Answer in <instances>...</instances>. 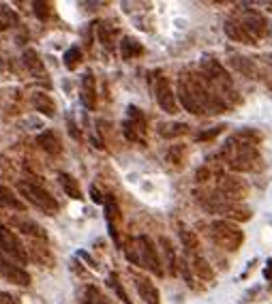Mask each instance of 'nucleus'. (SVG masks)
I'll return each mask as SVG.
<instances>
[{"instance_id":"34","label":"nucleus","mask_w":272,"mask_h":304,"mask_svg":"<svg viewBox=\"0 0 272 304\" xmlns=\"http://www.w3.org/2000/svg\"><path fill=\"white\" fill-rule=\"evenodd\" d=\"M32 6H35V15L41 19V22H45V19L49 17V4L47 2H41V0H35L32 2Z\"/></svg>"},{"instance_id":"8","label":"nucleus","mask_w":272,"mask_h":304,"mask_svg":"<svg viewBox=\"0 0 272 304\" xmlns=\"http://www.w3.org/2000/svg\"><path fill=\"white\" fill-rule=\"evenodd\" d=\"M238 22L242 24V28L249 32V37L253 39H260V37H264L268 32V22H266V17L262 15V13H257V11H244V15L238 19Z\"/></svg>"},{"instance_id":"18","label":"nucleus","mask_w":272,"mask_h":304,"mask_svg":"<svg viewBox=\"0 0 272 304\" xmlns=\"http://www.w3.org/2000/svg\"><path fill=\"white\" fill-rule=\"evenodd\" d=\"M191 270L195 272L202 281H215V270H212V266L208 263V260L202 255H195L191 257Z\"/></svg>"},{"instance_id":"17","label":"nucleus","mask_w":272,"mask_h":304,"mask_svg":"<svg viewBox=\"0 0 272 304\" xmlns=\"http://www.w3.org/2000/svg\"><path fill=\"white\" fill-rule=\"evenodd\" d=\"M13 225L19 229V231H24L28 238H37V240H47V236H45V231L43 227L39 223L35 221H30V218H15L13 221Z\"/></svg>"},{"instance_id":"10","label":"nucleus","mask_w":272,"mask_h":304,"mask_svg":"<svg viewBox=\"0 0 272 304\" xmlns=\"http://www.w3.org/2000/svg\"><path fill=\"white\" fill-rule=\"evenodd\" d=\"M133 281H135V287H137L139 298L144 300L146 304H159V302H161L159 289H157V285H154L150 279H148V276L133 272Z\"/></svg>"},{"instance_id":"39","label":"nucleus","mask_w":272,"mask_h":304,"mask_svg":"<svg viewBox=\"0 0 272 304\" xmlns=\"http://www.w3.org/2000/svg\"><path fill=\"white\" fill-rule=\"evenodd\" d=\"M67 125H69V135H71V137H73V139H80L82 135H80V131H77V127H75V120L71 118V116H69Z\"/></svg>"},{"instance_id":"28","label":"nucleus","mask_w":272,"mask_h":304,"mask_svg":"<svg viewBox=\"0 0 272 304\" xmlns=\"http://www.w3.org/2000/svg\"><path fill=\"white\" fill-rule=\"evenodd\" d=\"M184 157H186V146H182V144L170 146V150H167V154H165L167 163H172V165H176V167H180V165L184 163Z\"/></svg>"},{"instance_id":"33","label":"nucleus","mask_w":272,"mask_h":304,"mask_svg":"<svg viewBox=\"0 0 272 304\" xmlns=\"http://www.w3.org/2000/svg\"><path fill=\"white\" fill-rule=\"evenodd\" d=\"M64 64H67V69H71L73 71L77 64H80V60H82V49L80 47H69L67 51H64Z\"/></svg>"},{"instance_id":"15","label":"nucleus","mask_w":272,"mask_h":304,"mask_svg":"<svg viewBox=\"0 0 272 304\" xmlns=\"http://www.w3.org/2000/svg\"><path fill=\"white\" fill-rule=\"evenodd\" d=\"M37 144L41 150H45L47 154H51V157H58V154L62 152V144L60 139H58V135L54 131H43L37 135Z\"/></svg>"},{"instance_id":"21","label":"nucleus","mask_w":272,"mask_h":304,"mask_svg":"<svg viewBox=\"0 0 272 304\" xmlns=\"http://www.w3.org/2000/svg\"><path fill=\"white\" fill-rule=\"evenodd\" d=\"M116 35H118V30L114 28V26H109V24H96V37H99V41L101 45L105 49L112 51L114 49V45H116Z\"/></svg>"},{"instance_id":"37","label":"nucleus","mask_w":272,"mask_h":304,"mask_svg":"<svg viewBox=\"0 0 272 304\" xmlns=\"http://www.w3.org/2000/svg\"><path fill=\"white\" fill-rule=\"evenodd\" d=\"M210 178V170H208V167H199V170H197V174H195V180H197V182H206V180H208Z\"/></svg>"},{"instance_id":"40","label":"nucleus","mask_w":272,"mask_h":304,"mask_svg":"<svg viewBox=\"0 0 272 304\" xmlns=\"http://www.w3.org/2000/svg\"><path fill=\"white\" fill-rule=\"evenodd\" d=\"M0 304H19V300L15 298V296L2 292V294H0Z\"/></svg>"},{"instance_id":"4","label":"nucleus","mask_w":272,"mask_h":304,"mask_svg":"<svg viewBox=\"0 0 272 304\" xmlns=\"http://www.w3.org/2000/svg\"><path fill=\"white\" fill-rule=\"evenodd\" d=\"M137 244H139V260H141V266H144L146 270H150L152 274L163 276V274H165V270H163L165 263L161 261L159 251H157V244L152 242V238H148V236H137Z\"/></svg>"},{"instance_id":"30","label":"nucleus","mask_w":272,"mask_h":304,"mask_svg":"<svg viewBox=\"0 0 272 304\" xmlns=\"http://www.w3.org/2000/svg\"><path fill=\"white\" fill-rule=\"evenodd\" d=\"M22 58H24V64L32 71V73H43V71H45L43 62H41V58L37 56V51H35V49H26Z\"/></svg>"},{"instance_id":"31","label":"nucleus","mask_w":272,"mask_h":304,"mask_svg":"<svg viewBox=\"0 0 272 304\" xmlns=\"http://www.w3.org/2000/svg\"><path fill=\"white\" fill-rule=\"evenodd\" d=\"M122 133H125V137L129 141H139V144H144V139H146V135L141 133L139 129L133 125V122H129V120L122 122Z\"/></svg>"},{"instance_id":"27","label":"nucleus","mask_w":272,"mask_h":304,"mask_svg":"<svg viewBox=\"0 0 272 304\" xmlns=\"http://www.w3.org/2000/svg\"><path fill=\"white\" fill-rule=\"evenodd\" d=\"M225 217H227V221L231 218V221H249L251 218V208H247V206L242 204H231L227 212H225Z\"/></svg>"},{"instance_id":"32","label":"nucleus","mask_w":272,"mask_h":304,"mask_svg":"<svg viewBox=\"0 0 272 304\" xmlns=\"http://www.w3.org/2000/svg\"><path fill=\"white\" fill-rule=\"evenodd\" d=\"M107 285L114 289V294L118 296V300H122L125 304H133L131 300H129V296H127V292H125V287L120 285V281H118V274H109V276H107Z\"/></svg>"},{"instance_id":"22","label":"nucleus","mask_w":272,"mask_h":304,"mask_svg":"<svg viewBox=\"0 0 272 304\" xmlns=\"http://www.w3.org/2000/svg\"><path fill=\"white\" fill-rule=\"evenodd\" d=\"M58 180H60V186H62V191L67 193V197L71 199H82V189H80V182L71 176V174L67 172H62L60 176H58Z\"/></svg>"},{"instance_id":"1","label":"nucleus","mask_w":272,"mask_h":304,"mask_svg":"<svg viewBox=\"0 0 272 304\" xmlns=\"http://www.w3.org/2000/svg\"><path fill=\"white\" fill-rule=\"evenodd\" d=\"M210 238L215 240L217 247L225 251H238L244 242V231L227 218H219V221L210 223Z\"/></svg>"},{"instance_id":"38","label":"nucleus","mask_w":272,"mask_h":304,"mask_svg":"<svg viewBox=\"0 0 272 304\" xmlns=\"http://www.w3.org/2000/svg\"><path fill=\"white\" fill-rule=\"evenodd\" d=\"M180 272H182L184 281H186V283H189V285H191V266H189V263H186L184 260L180 261Z\"/></svg>"},{"instance_id":"14","label":"nucleus","mask_w":272,"mask_h":304,"mask_svg":"<svg viewBox=\"0 0 272 304\" xmlns=\"http://www.w3.org/2000/svg\"><path fill=\"white\" fill-rule=\"evenodd\" d=\"M223 30H225V35H227L231 41H238V43H247V45H253V39L249 37V32L242 28V24L238 22V19L234 17H229V19H225V24H223Z\"/></svg>"},{"instance_id":"19","label":"nucleus","mask_w":272,"mask_h":304,"mask_svg":"<svg viewBox=\"0 0 272 304\" xmlns=\"http://www.w3.org/2000/svg\"><path fill=\"white\" fill-rule=\"evenodd\" d=\"M178 236H180V242H182V249L186 251V255H191V257L199 255V238H197L195 231L182 227L178 231Z\"/></svg>"},{"instance_id":"36","label":"nucleus","mask_w":272,"mask_h":304,"mask_svg":"<svg viewBox=\"0 0 272 304\" xmlns=\"http://www.w3.org/2000/svg\"><path fill=\"white\" fill-rule=\"evenodd\" d=\"M90 199H92L94 204H105V199H107V197L103 195V193L92 184V186H90Z\"/></svg>"},{"instance_id":"29","label":"nucleus","mask_w":272,"mask_h":304,"mask_svg":"<svg viewBox=\"0 0 272 304\" xmlns=\"http://www.w3.org/2000/svg\"><path fill=\"white\" fill-rule=\"evenodd\" d=\"M127 116H129L127 120H129V122H133V125L146 135V131H148V129H146V116L141 114V109H139V107H135V105H129V107H127Z\"/></svg>"},{"instance_id":"20","label":"nucleus","mask_w":272,"mask_h":304,"mask_svg":"<svg viewBox=\"0 0 272 304\" xmlns=\"http://www.w3.org/2000/svg\"><path fill=\"white\" fill-rule=\"evenodd\" d=\"M120 54L125 60H131V58H137L144 54V47H141V43L137 41V39L133 37H122L120 41Z\"/></svg>"},{"instance_id":"26","label":"nucleus","mask_w":272,"mask_h":304,"mask_svg":"<svg viewBox=\"0 0 272 304\" xmlns=\"http://www.w3.org/2000/svg\"><path fill=\"white\" fill-rule=\"evenodd\" d=\"M84 302L86 304H112L107 300V296L101 292V289H96L94 285H88L84 289Z\"/></svg>"},{"instance_id":"42","label":"nucleus","mask_w":272,"mask_h":304,"mask_svg":"<svg viewBox=\"0 0 272 304\" xmlns=\"http://www.w3.org/2000/svg\"><path fill=\"white\" fill-rule=\"evenodd\" d=\"M264 279H266L268 283H272V257H270V260H268L266 268H264Z\"/></svg>"},{"instance_id":"35","label":"nucleus","mask_w":272,"mask_h":304,"mask_svg":"<svg viewBox=\"0 0 272 304\" xmlns=\"http://www.w3.org/2000/svg\"><path fill=\"white\" fill-rule=\"evenodd\" d=\"M223 129H225V127H215V129H210V131H204V133H199V135H197V139H199V141H206V139H215L217 135L223 131Z\"/></svg>"},{"instance_id":"7","label":"nucleus","mask_w":272,"mask_h":304,"mask_svg":"<svg viewBox=\"0 0 272 304\" xmlns=\"http://www.w3.org/2000/svg\"><path fill=\"white\" fill-rule=\"evenodd\" d=\"M154 96H157L159 107L163 109L165 114H178V96L174 94L167 77L159 75L157 80H154Z\"/></svg>"},{"instance_id":"24","label":"nucleus","mask_w":272,"mask_h":304,"mask_svg":"<svg viewBox=\"0 0 272 304\" xmlns=\"http://www.w3.org/2000/svg\"><path fill=\"white\" fill-rule=\"evenodd\" d=\"M0 206H2V208L17 210V212L26 210V206L15 197V193H13L11 189H6V186H0Z\"/></svg>"},{"instance_id":"9","label":"nucleus","mask_w":272,"mask_h":304,"mask_svg":"<svg viewBox=\"0 0 272 304\" xmlns=\"http://www.w3.org/2000/svg\"><path fill=\"white\" fill-rule=\"evenodd\" d=\"M0 274H2L9 283H13V285H19V287H28L30 285V274L26 272L24 268L11 263L9 260H4L2 255H0Z\"/></svg>"},{"instance_id":"12","label":"nucleus","mask_w":272,"mask_h":304,"mask_svg":"<svg viewBox=\"0 0 272 304\" xmlns=\"http://www.w3.org/2000/svg\"><path fill=\"white\" fill-rule=\"evenodd\" d=\"M159 247H161V251H163L167 272H170L172 276H176L178 270H180V261H178V255H176V249H174L172 240H170V238H165V236H161L159 238Z\"/></svg>"},{"instance_id":"23","label":"nucleus","mask_w":272,"mask_h":304,"mask_svg":"<svg viewBox=\"0 0 272 304\" xmlns=\"http://www.w3.org/2000/svg\"><path fill=\"white\" fill-rule=\"evenodd\" d=\"M189 133V127L184 122H163L159 125V135L165 139H174V137H180V135Z\"/></svg>"},{"instance_id":"2","label":"nucleus","mask_w":272,"mask_h":304,"mask_svg":"<svg viewBox=\"0 0 272 304\" xmlns=\"http://www.w3.org/2000/svg\"><path fill=\"white\" fill-rule=\"evenodd\" d=\"M202 75L208 80V84L219 92H234V82L225 67L215 58H202Z\"/></svg>"},{"instance_id":"16","label":"nucleus","mask_w":272,"mask_h":304,"mask_svg":"<svg viewBox=\"0 0 272 304\" xmlns=\"http://www.w3.org/2000/svg\"><path fill=\"white\" fill-rule=\"evenodd\" d=\"M30 101H32V107H35L39 114L47 116V118H54V116H56V103L51 101L49 94H45V92H35Z\"/></svg>"},{"instance_id":"25","label":"nucleus","mask_w":272,"mask_h":304,"mask_svg":"<svg viewBox=\"0 0 272 304\" xmlns=\"http://www.w3.org/2000/svg\"><path fill=\"white\" fill-rule=\"evenodd\" d=\"M231 67H234L236 71H240L244 77H255L253 62H251L249 58H244V56H231Z\"/></svg>"},{"instance_id":"3","label":"nucleus","mask_w":272,"mask_h":304,"mask_svg":"<svg viewBox=\"0 0 272 304\" xmlns=\"http://www.w3.org/2000/svg\"><path fill=\"white\" fill-rule=\"evenodd\" d=\"M17 191H19V195L26 197L32 206H37L39 210H45V212L58 210V202L43 189V186H37L32 182H17Z\"/></svg>"},{"instance_id":"11","label":"nucleus","mask_w":272,"mask_h":304,"mask_svg":"<svg viewBox=\"0 0 272 304\" xmlns=\"http://www.w3.org/2000/svg\"><path fill=\"white\" fill-rule=\"evenodd\" d=\"M176 96H178V103L182 105L186 112L189 114H195V116H199V114H204V109H202V105H199V101H197V96L191 92V88H189V84H186L182 77L178 80V90H176Z\"/></svg>"},{"instance_id":"41","label":"nucleus","mask_w":272,"mask_h":304,"mask_svg":"<svg viewBox=\"0 0 272 304\" xmlns=\"http://www.w3.org/2000/svg\"><path fill=\"white\" fill-rule=\"evenodd\" d=\"M77 257H80V260H84V261H86L90 268H96V261H94V260H92V257H90L88 253H84V251H80V253H77Z\"/></svg>"},{"instance_id":"5","label":"nucleus","mask_w":272,"mask_h":304,"mask_svg":"<svg viewBox=\"0 0 272 304\" xmlns=\"http://www.w3.org/2000/svg\"><path fill=\"white\" fill-rule=\"evenodd\" d=\"M219 193L227 199L229 204H240L249 195V184L238 176H223L219 180Z\"/></svg>"},{"instance_id":"13","label":"nucleus","mask_w":272,"mask_h":304,"mask_svg":"<svg viewBox=\"0 0 272 304\" xmlns=\"http://www.w3.org/2000/svg\"><path fill=\"white\" fill-rule=\"evenodd\" d=\"M80 101L86 109H94L96 105V86H94V77L86 73L82 77V88H80Z\"/></svg>"},{"instance_id":"6","label":"nucleus","mask_w":272,"mask_h":304,"mask_svg":"<svg viewBox=\"0 0 272 304\" xmlns=\"http://www.w3.org/2000/svg\"><path fill=\"white\" fill-rule=\"evenodd\" d=\"M0 251H2L4 255H9L11 260H17L19 263L28 261V251L24 249L19 238L13 234L11 229H6L4 225H0Z\"/></svg>"}]
</instances>
